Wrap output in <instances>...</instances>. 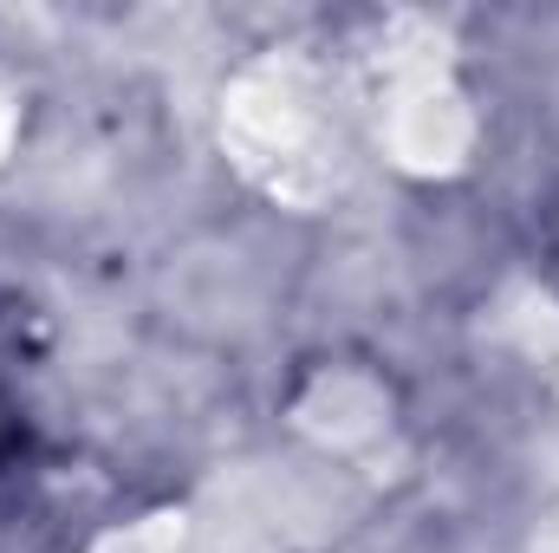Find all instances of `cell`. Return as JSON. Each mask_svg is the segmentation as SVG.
Here are the masks:
<instances>
[{"label":"cell","mask_w":559,"mask_h":553,"mask_svg":"<svg viewBox=\"0 0 559 553\" xmlns=\"http://www.w3.org/2000/svg\"><path fill=\"white\" fill-rule=\"evenodd\" d=\"M26 449H33V430H26V411H20V391L0 372V482L26 462Z\"/></svg>","instance_id":"6da1fadb"}]
</instances>
